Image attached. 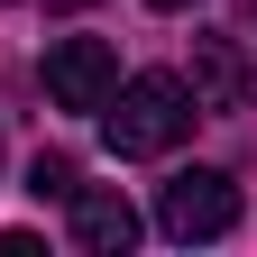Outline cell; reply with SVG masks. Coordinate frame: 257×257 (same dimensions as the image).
<instances>
[{
  "label": "cell",
  "instance_id": "cell-1",
  "mask_svg": "<svg viewBox=\"0 0 257 257\" xmlns=\"http://www.w3.org/2000/svg\"><path fill=\"white\" fill-rule=\"evenodd\" d=\"M101 110H110L101 119L110 156H166V147H184V128L202 119L193 92H184V74H128V83H110Z\"/></svg>",
  "mask_w": 257,
  "mask_h": 257
},
{
  "label": "cell",
  "instance_id": "cell-2",
  "mask_svg": "<svg viewBox=\"0 0 257 257\" xmlns=\"http://www.w3.org/2000/svg\"><path fill=\"white\" fill-rule=\"evenodd\" d=\"M156 230L166 239H230L239 230V184L220 175V166H184V175H166L156 184Z\"/></svg>",
  "mask_w": 257,
  "mask_h": 257
},
{
  "label": "cell",
  "instance_id": "cell-3",
  "mask_svg": "<svg viewBox=\"0 0 257 257\" xmlns=\"http://www.w3.org/2000/svg\"><path fill=\"white\" fill-rule=\"evenodd\" d=\"M37 83H46V101L55 110H101L110 101V83H119V55L101 37H55L46 64H37Z\"/></svg>",
  "mask_w": 257,
  "mask_h": 257
},
{
  "label": "cell",
  "instance_id": "cell-4",
  "mask_svg": "<svg viewBox=\"0 0 257 257\" xmlns=\"http://www.w3.org/2000/svg\"><path fill=\"white\" fill-rule=\"evenodd\" d=\"M193 110H211V119H230V110H248V55L230 46V37H193Z\"/></svg>",
  "mask_w": 257,
  "mask_h": 257
},
{
  "label": "cell",
  "instance_id": "cell-7",
  "mask_svg": "<svg viewBox=\"0 0 257 257\" xmlns=\"http://www.w3.org/2000/svg\"><path fill=\"white\" fill-rule=\"evenodd\" d=\"M147 10H193V0H147Z\"/></svg>",
  "mask_w": 257,
  "mask_h": 257
},
{
  "label": "cell",
  "instance_id": "cell-8",
  "mask_svg": "<svg viewBox=\"0 0 257 257\" xmlns=\"http://www.w3.org/2000/svg\"><path fill=\"white\" fill-rule=\"evenodd\" d=\"M46 10H92V0H46Z\"/></svg>",
  "mask_w": 257,
  "mask_h": 257
},
{
  "label": "cell",
  "instance_id": "cell-6",
  "mask_svg": "<svg viewBox=\"0 0 257 257\" xmlns=\"http://www.w3.org/2000/svg\"><path fill=\"white\" fill-rule=\"evenodd\" d=\"M74 156H37V166H28V193H37V202H74Z\"/></svg>",
  "mask_w": 257,
  "mask_h": 257
},
{
  "label": "cell",
  "instance_id": "cell-5",
  "mask_svg": "<svg viewBox=\"0 0 257 257\" xmlns=\"http://www.w3.org/2000/svg\"><path fill=\"white\" fill-rule=\"evenodd\" d=\"M138 239H147V220H138L128 193H83V184H74V248H92V257H128Z\"/></svg>",
  "mask_w": 257,
  "mask_h": 257
}]
</instances>
